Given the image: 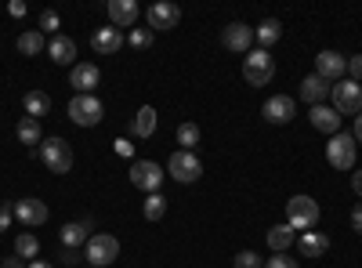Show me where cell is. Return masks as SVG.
I'll return each mask as SVG.
<instances>
[{"instance_id": "obj_25", "label": "cell", "mask_w": 362, "mask_h": 268, "mask_svg": "<svg viewBox=\"0 0 362 268\" xmlns=\"http://www.w3.org/2000/svg\"><path fill=\"white\" fill-rule=\"evenodd\" d=\"M293 243H297V232H293L290 225H276V228H268V247L276 250V254H286Z\"/></svg>"}, {"instance_id": "obj_9", "label": "cell", "mask_w": 362, "mask_h": 268, "mask_svg": "<svg viewBox=\"0 0 362 268\" xmlns=\"http://www.w3.org/2000/svg\"><path fill=\"white\" fill-rule=\"evenodd\" d=\"M355 138L351 134H344V131H337L334 138H329V145H326V160H329V167H337V170H355Z\"/></svg>"}, {"instance_id": "obj_43", "label": "cell", "mask_w": 362, "mask_h": 268, "mask_svg": "<svg viewBox=\"0 0 362 268\" xmlns=\"http://www.w3.org/2000/svg\"><path fill=\"white\" fill-rule=\"evenodd\" d=\"M351 138H355V141H358V145H362V112H358V116H355V134H351Z\"/></svg>"}, {"instance_id": "obj_28", "label": "cell", "mask_w": 362, "mask_h": 268, "mask_svg": "<svg viewBox=\"0 0 362 268\" xmlns=\"http://www.w3.org/2000/svg\"><path fill=\"white\" fill-rule=\"evenodd\" d=\"M15 254H18L22 261H25V257H29V261H37V254H40V240H37L33 232H22L18 240H15Z\"/></svg>"}, {"instance_id": "obj_30", "label": "cell", "mask_w": 362, "mask_h": 268, "mask_svg": "<svg viewBox=\"0 0 362 268\" xmlns=\"http://www.w3.org/2000/svg\"><path fill=\"white\" fill-rule=\"evenodd\" d=\"M141 214H145V221H160V218L167 214V199H163L160 192L145 196V206H141Z\"/></svg>"}, {"instance_id": "obj_32", "label": "cell", "mask_w": 362, "mask_h": 268, "mask_svg": "<svg viewBox=\"0 0 362 268\" xmlns=\"http://www.w3.org/2000/svg\"><path fill=\"white\" fill-rule=\"evenodd\" d=\"M37 25H40V33L58 37V25H62V22H58V11H51V8H47V11H40V22H37Z\"/></svg>"}, {"instance_id": "obj_11", "label": "cell", "mask_w": 362, "mask_h": 268, "mask_svg": "<svg viewBox=\"0 0 362 268\" xmlns=\"http://www.w3.org/2000/svg\"><path fill=\"white\" fill-rule=\"evenodd\" d=\"M264 120L268 124H276V127H283V124H290L293 116H297V105H293V98L290 95H272L268 102H264Z\"/></svg>"}, {"instance_id": "obj_36", "label": "cell", "mask_w": 362, "mask_h": 268, "mask_svg": "<svg viewBox=\"0 0 362 268\" xmlns=\"http://www.w3.org/2000/svg\"><path fill=\"white\" fill-rule=\"evenodd\" d=\"M112 153H116V156H134V145H131L127 138H116V141H112Z\"/></svg>"}, {"instance_id": "obj_34", "label": "cell", "mask_w": 362, "mask_h": 268, "mask_svg": "<svg viewBox=\"0 0 362 268\" xmlns=\"http://www.w3.org/2000/svg\"><path fill=\"white\" fill-rule=\"evenodd\" d=\"M148 44H153V29H134V33H131V47H148Z\"/></svg>"}, {"instance_id": "obj_13", "label": "cell", "mask_w": 362, "mask_h": 268, "mask_svg": "<svg viewBox=\"0 0 362 268\" xmlns=\"http://www.w3.org/2000/svg\"><path fill=\"white\" fill-rule=\"evenodd\" d=\"M344 73H348V58H344V54H337V51H322V54L315 58V76H322L326 83H337Z\"/></svg>"}, {"instance_id": "obj_35", "label": "cell", "mask_w": 362, "mask_h": 268, "mask_svg": "<svg viewBox=\"0 0 362 268\" xmlns=\"http://www.w3.org/2000/svg\"><path fill=\"white\" fill-rule=\"evenodd\" d=\"M264 268H300L290 254H276V257H272V261H264Z\"/></svg>"}, {"instance_id": "obj_40", "label": "cell", "mask_w": 362, "mask_h": 268, "mask_svg": "<svg viewBox=\"0 0 362 268\" xmlns=\"http://www.w3.org/2000/svg\"><path fill=\"white\" fill-rule=\"evenodd\" d=\"M0 268H25V261L15 254V257H4V261H0Z\"/></svg>"}, {"instance_id": "obj_12", "label": "cell", "mask_w": 362, "mask_h": 268, "mask_svg": "<svg viewBox=\"0 0 362 268\" xmlns=\"http://www.w3.org/2000/svg\"><path fill=\"white\" fill-rule=\"evenodd\" d=\"M98 80H102V69L95 62H76L69 73V87H76V95H95Z\"/></svg>"}, {"instance_id": "obj_38", "label": "cell", "mask_w": 362, "mask_h": 268, "mask_svg": "<svg viewBox=\"0 0 362 268\" xmlns=\"http://www.w3.org/2000/svg\"><path fill=\"white\" fill-rule=\"evenodd\" d=\"M11 221H15V211L4 203V206H0V232H8V225H11Z\"/></svg>"}, {"instance_id": "obj_29", "label": "cell", "mask_w": 362, "mask_h": 268, "mask_svg": "<svg viewBox=\"0 0 362 268\" xmlns=\"http://www.w3.org/2000/svg\"><path fill=\"white\" fill-rule=\"evenodd\" d=\"M18 51L29 54V58L40 54V51H44V33H40V29H25V33L18 37Z\"/></svg>"}, {"instance_id": "obj_18", "label": "cell", "mask_w": 362, "mask_h": 268, "mask_svg": "<svg viewBox=\"0 0 362 268\" xmlns=\"http://www.w3.org/2000/svg\"><path fill=\"white\" fill-rule=\"evenodd\" d=\"M141 15V8L134 4V0H109V18H112V25L124 33L127 25H134V18Z\"/></svg>"}, {"instance_id": "obj_4", "label": "cell", "mask_w": 362, "mask_h": 268, "mask_svg": "<svg viewBox=\"0 0 362 268\" xmlns=\"http://www.w3.org/2000/svg\"><path fill=\"white\" fill-rule=\"evenodd\" d=\"M102 116H105V105H102L95 95H73V102H69V120H73L76 127H98Z\"/></svg>"}, {"instance_id": "obj_3", "label": "cell", "mask_w": 362, "mask_h": 268, "mask_svg": "<svg viewBox=\"0 0 362 268\" xmlns=\"http://www.w3.org/2000/svg\"><path fill=\"white\" fill-rule=\"evenodd\" d=\"M40 160L51 174H69L73 170V148L62 138H47V141H40Z\"/></svg>"}, {"instance_id": "obj_41", "label": "cell", "mask_w": 362, "mask_h": 268, "mask_svg": "<svg viewBox=\"0 0 362 268\" xmlns=\"http://www.w3.org/2000/svg\"><path fill=\"white\" fill-rule=\"evenodd\" d=\"M58 261H66V264H76V261H80V254H76V250H69V247H62V257H58Z\"/></svg>"}, {"instance_id": "obj_23", "label": "cell", "mask_w": 362, "mask_h": 268, "mask_svg": "<svg viewBox=\"0 0 362 268\" xmlns=\"http://www.w3.org/2000/svg\"><path fill=\"white\" fill-rule=\"evenodd\" d=\"M47 51H51V58L58 66H76V40H69V37H51V44H47Z\"/></svg>"}, {"instance_id": "obj_20", "label": "cell", "mask_w": 362, "mask_h": 268, "mask_svg": "<svg viewBox=\"0 0 362 268\" xmlns=\"http://www.w3.org/2000/svg\"><path fill=\"white\" fill-rule=\"evenodd\" d=\"M297 250H300V257H322L326 250H329V235L326 232H300L297 235Z\"/></svg>"}, {"instance_id": "obj_27", "label": "cell", "mask_w": 362, "mask_h": 268, "mask_svg": "<svg viewBox=\"0 0 362 268\" xmlns=\"http://www.w3.org/2000/svg\"><path fill=\"white\" fill-rule=\"evenodd\" d=\"M18 141H22V145H40V141H44L40 120H33V116H22V120H18Z\"/></svg>"}, {"instance_id": "obj_21", "label": "cell", "mask_w": 362, "mask_h": 268, "mask_svg": "<svg viewBox=\"0 0 362 268\" xmlns=\"http://www.w3.org/2000/svg\"><path fill=\"white\" fill-rule=\"evenodd\" d=\"M329 87H334V83H326L322 76H305V80H300V98H305L308 105H322L326 102V95H329Z\"/></svg>"}, {"instance_id": "obj_16", "label": "cell", "mask_w": 362, "mask_h": 268, "mask_svg": "<svg viewBox=\"0 0 362 268\" xmlns=\"http://www.w3.org/2000/svg\"><path fill=\"white\" fill-rule=\"evenodd\" d=\"M308 120H312L315 131H322V134H329V138L341 131V112H337L334 105H326V102H322V105H312Z\"/></svg>"}, {"instance_id": "obj_24", "label": "cell", "mask_w": 362, "mask_h": 268, "mask_svg": "<svg viewBox=\"0 0 362 268\" xmlns=\"http://www.w3.org/2000/svg\"><path fill=\"white\" fill-rule=\"evenodd\" d=\"M279 37H283V22H279V18H264V22L254 29V40L261 44V51H268Z\"/></svg>"}, {"instance_id": "obj_17", "label": "cell", "mask_w": 362, "mask_h": 268, "mask_svg": "<svg viewBox=\"0 0 362 268\" xmlns=\"http://www.w3.org/2000/svg\"><path fill=\"white\" fill-rule=\"evenodd\" d=\"M90 47L98 54H116L124 47V33H119L116 25H102V29H95V37H90Z\"/></svg>"}, {"instance_id": "obj_26", "label": "cell", "mask_w": 362, "mask_h": 268, "mask_svg": "<svg viewBox=\"0 0 362 268\" xmlns=\"http://www.w3.org/2000/svg\"><path fill=\"white\" fill-rule=\"evenodd\" d=\"M22 105H25V116H33V120H40V116L51 112V98H47L44 91H29V95L22 98Z\"/></svg>"}, {"instance_id": "obj_10", "label": "cell", "mask_w": 362, "mask_h": 268, "mask_svg": "<svg viewBox=\"0 0 362 268\" xmlns=\"http://www.w3.org/2000/svg\"><path fill=\"white\" fill-rule=\"evenodd\" d=\"M250 44H254V29L247 22H228L221 29V47L225 51H235V54H250Z\"/></svg>"}, {"instance_id": "obj_42", "label": "cell", "mask_w": 362, "mask_h": 268, "mask_svg": "<svg viewBox=\"0 0 362 268\" xmlns=\"http://www.w3.org/2000/svg\"><path fill=\"white\" fill-rule=\"evenodd\" d=\"M351 189H355V196H362V170L351 174Z\"/></svg>"}, {"instance_id": "obj_33", "label": "cell", "mask_w": 362, "mask_h": 268, "mask_svg": "<svg viewBox=\"0 0 362 268\" xmlns=\"http://www.w3.org/2000/svg\"><path fill=\"white\" fill-rule=\"evenodd\" d=\"M235 268H264V261H261L257 250H239L235 254Z\"/></svg>"}, {"instance_id": "obj_37", "label": "cell", "mask_w": 362, "mask_h": 268, "mask_svg": "<svg viewBox=\"0 0 362 268\" xmlns=\"http://www.w3.org/2000/svg\"><path fill=\"white\" fill-rule=\"evenodd\" d=\"M348 73H351V80H355V83L362 80V54H355V58H348Z\"/></svg>"}, {"instance_id": "obj_8", "label": "cell", "mask_w": 362, "mask_h": 268, "mask_svg": "<svg viewBox=\"0 0 362 268\" xmlns=\"http://www.w3.org/2000/svg\"><path fill=\"white\" fill-rule=\"evenodd\" d=\"M163 177H167V170H163L160 163H153V160H134V163H131V185L141 189V192H148V196L160 192Z\"/></svg>"}, {"instance_id": "obj_1", "label": "cell", "mask_w": 362, "mask_h": 268, "mask_svg": "<svg viewBox=\"0 0 362 268\" xmlns=\"http://www.w3.org/2000/svg\"><path fill=\"white\" fill-rule=\"evenodd\" d=\"M319 203L312 199V196H293L290 203H286V225L293 228V232H305V228H315L319 225Z\"/></svg>"}, {"instance_id": "obj_2", "label": "cell", "mask_w": 362, "mask_h": 268, "mask_svg": "<svg viewBox=\"0 0 362 268\" xmlns=\"http://www.w3.org/2000/svg\"><path fill=\"white\" fill-rule=\"evenodd\" d=\"M119 257V240L109 232H95L87 240V250H83V261H90V268H102V264H112Z\"/></svg>"}, {"instance_id": "obj_5", "label": "cell", "mask_w": 362, "mask_h": 268, "mask_svg": "<svg viewBox=\"0 0 362 268\" xmlns=\"http://www.w3.org/2000/svg\"><path fill=\"white\" fill-rule=\"evenodd\" d=\"M272 76H276V62H272V54L268 51H250L243 58V80L250 87H268Z\"/></svg>"}, {"instance_id": "obj_14", "label": "cell", "mask_w": 362, "mask_h": 268, "mask_svg": "<svg viewBox=\"0 0 362 268\" xmlns=\"http://www.w3.org/2000/svg\"><path fill=\"white\" fill-rule=\"evenodd\" d=\"M181 22V8L170 4V0H160V4L148 8V29L153 33H163V29H174Z\"/></svg>"}, {"instance_id": "obj_31", "label": "cell", "mask_w": 362, "mask_h": 268, "mask_svg": "<svg viewBox=\"0 0 362 268\" xmlns=\"http://www.w3.org/2000/svg\"><path fill=\"white\" fill-rule=\"evenodd\" d=\"M177 145L185 148V153H192V148L199 145V127L196 124H181L177 127Z\"/></svg>"}, {"instance_id": "obj_6", "label": "cell", "mask_w": 362, "mask_h": 268, "mask_svg": "<svg viewBox=\"0 0 362 268\" xmlns=\"http://www.w3.org/2000/svg\"><path fill=\"white\" fill-rule=\"evenodd\" d=\"M167 174L174 177L177 185H192V182H199L203 163H199L196 153H185V148H177V153L167 160Z\"/></svg>"}, {"instance_id": "obj_15", "label": "cell", "mask_w": 362, "mask_h": 268, "mask_svg": "<svg viewBox=\"0 0 362 268\" xmlns=\"http://www.w3.org/2000/svg\"><path fill=\"white\" fill-rule=\"evenodd\" d=\"M11 211H15V218H18L22 225H29V228H37V225H44V221L51 218L47 203H40V199H18Z\"/></svg>"}, {"instance_id": "obj_22", "label": "cell", "mask_w": 362, "mask_h": 268, "mask_svg": "<svg viewBox=\"0 0 362 268\" xmlns=\"http://www.w3.org/2000/svg\"><path fill=\"white\" fill-rule=\"evenodd\" d=\"M156 127H160L156 109H153V105H141V109L134 112V124H131L134 138H153V134H156Z\"/></svg>"}, {"instance_id": "obj_7", "label": "cell", "mask_w": 362, "mask_h": 268, "mask_svg": "<svg viewBox=\"0 0 362 268\" xmlns=\"http://www.w3.org/2000/svg\"><path fill=\"white\" fill-rule=\"evenodd\" d=\"M329 98H334V109L341 116H358L362 112V87L355 80H337L329 87Z\"/></svg>"}, {"instance_id": "obj_39", "label": "cell", "mask_w": 362, "mask_h": 268, "mask_svg": "<svg viewBox=\"0 0 362 268\" xmlns=\"http://www.w3.org/2000/svg\"><path fill=\"white\" fill-rule=\"evenodd\" d=\"M351 228L362 235V203H355V211H351Z\"/></svg>"}, {"instance_id": "obj_19", "label": "cell", "mask_w": 362, "mask_h": 268, "mask_svg": "<svg viewBox=\"0 0 362 268\" xmlns=\"http://www.w3.org/2000/svg\"><path fill=\"white\" fill-rule=\"evenodd\" d=\"M90 218H83V221H69L62 232H58V240H62V247H69V250H76V247H87V240H90Z\"/></svg>"}, {"instance_id": "obj_45", "label": "cell", "mask_w": 362, "mask_h": 268, "mask_svg": "<svg viewBox=\"0 0 362 268\" xmlns=\"http://www.w3.org/2000/svg\"><path fill=\"white\" fill-rule=\"evenodd\" d=\"M25 268H51V264H47V261H29Z\"/></svg>"}, {"instance_id": "obj_44", "label": "cell", "mask_w": 362, "mask_h": 268, "mask_svg": "<svg viewBox=\"0 0 362 268\" xmlns=\"http://www.w3.org/2000/svg\"><path fill=\"white\" fill-rule=\"evenodd\" d=\"M11 15H15V18H22V15H25V4H22V0H15V4H11Z\"/></svg>"}]
</instances>
